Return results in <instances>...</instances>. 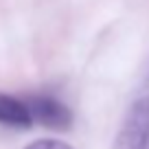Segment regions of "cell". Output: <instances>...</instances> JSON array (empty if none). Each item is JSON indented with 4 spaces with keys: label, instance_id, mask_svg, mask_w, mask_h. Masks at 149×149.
Masks as SVG:
<instances>
[{
    "label": "cell",
    "instance_id": "cell-3",
    "mask_svg": "<svg viewBox=\"0 0 149 149\" xmlns=\"http://www.w3.org/2000/svg\"><path fill=\"white\" fill-rule=\"evenodd\" d=\"M0 125L18 127V130H29L31 125H35L26 99L0 92Z\"/></svg>",
    "mask_w": 149,
    "mask_h": 149
},
{
    "label": "cell",
    "instance_id": "cell-2",
    "mask_svg": "<svg viewBox=\"0 0 149 149\" xmlns=\"http://www.w3.org/2000/svg\"><path fill=\"white\" fill-rule=\"evenodd\" d=\"M26 103L31 107L33 123L37 125L55 132H66L72 127V110L53 94H33V97H26Z\"/></svg>",
    "mask_w": 149,
    "mask_h": 149
},
{
    "label": "cell",
    "instance_id": "cell-4",
    "mask_svg": "<svg viewBox=\"0 0 149 149\" xmlns=\"http://www.w3.org/2000/svg\"><path fill=\"white\" fill-rule=\"evenodd\" d=\"M24 149H74L70 147L68 143H64V140H55V138H40L35 140V143L26 145Z\"/></svg>",
    "mask_w": 149,
    "mask_h": 149
},
{
    "label": "cell",
    "instance_id": "cell-1",
    "mask_svg": "<svg viewBox=\"0 0 149 149\" xmlns=\"http://www.w3.org/2000/svg\"><path fill=\"white\" fill-rule=\"evenodd\" d=\"M112 149H149V74L127 105Z\"/></svg>",
    "mask_w": 149,
    "mask_h": 149
}]
</instances>
